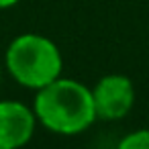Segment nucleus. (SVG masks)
<instances>
[{
  "label": "nucleus",
  "mask_w": 149,
  "mask_h": 149,
  "mask_svg": "<svg viewBox=\"0 0 149 149\" xmlns=\"http://www.w3.org/2000/svg\"><path fill=\"white\" fill-rule=\"evenodd\" d=\"M33 110L37 123L57 135H78L98 118L92 88L61 76L37 90Z\"/></svg>",
  "instance_id": "obj_1"
},
{
  "label": "nucleus",
  "mask_w": 149,
  "mask_h": 149,
  "mask_svg": "<svg viewBox=\"0 0 149 149\" xmlns=\"http://www.w3.org/2000/svg\"><path fill=\"white\" fill-rule=\"evenodd\" d=\"M19 2V0H0V8H10Z\"/></svg>",
  "instance_id": "obj_6"
},
{
  "label": "nucleus",
  "mask_w": 149,
  "mask_h": 149,
  "mask_svg": "<svg viewBox=\"0 0 149 149\" xmlns=\"http://www.w3.org/2000/svg\"><path fill=\"white\" fill-rule=\"evenodd\" d=\"M4 65L15 82L39 90L61 76L63 59L59 47L45 35L23 33L10 41L4 53Z\"/></svg>",
  "instance_id": "obj_2"
},
{
  "label": "nucleus",
  "mask_w": 149,
  "mask_h": 149,
  "mask_svg": "<svg viewBox=\"0 0 149 149\" xmlns=\"http://www.w3.org/2000/svg\"><path fill=\"white\" fill-rule=\"evenodd\" d=\"M0 80H2V70H0Z\"/></svg>",
  "instance_id": "obj_7"
},
{
  "label": "nucleus",
  "mask_w": 149,
  "mask_h": 149,
  "mask_svg": "<svg viewBox=\"0 0 149 149\" xmlns=\"http://www.w3.org/2000/svg\"><path fill=\"white\" fill-rule=\"evenodd\" d=\"M35 110L19 100H0V149H21L35 133Z\"/></svg>",
  "instance_id": "obj_4"
},
{
  "label": "nucleus",
  "mask_w": 149,
  "mask_h": 149,
  "mask_svg": "<svg viewBox=\"0 0 149 149\" xmlns=\"http://www.w3.org/2000/svg\"><path fill=\"white\" fill-rule=\"evenodd\" d=\"M116 149H149V129H137L125 135Z\"/></svg>",
  "instance_id": "obj_5"
},
{
  "label": "nucleus",
  "mask_w": 149,
  "mask_h": 149,
  "mask_svg": "<svg viewBox=\"0 0 149 149\" xmlns=\"http://www.w3.org/2000/svg\"><path fill=\"white\" fill-rule=\"evenodd\" d=\"M96 116L102 120H118L127 116L135 104V86L127 76L108 74L92 88Z\"/></svg>",
  "instance_id": "obj_3"
}]
</instances>
